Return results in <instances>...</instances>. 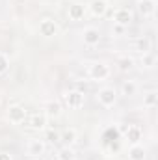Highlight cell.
<instances>
[{"label":"cell","mask_w":158,"mask_h":160,"mask_svg":"<svg viewBox=\"0 0 158 160\" xmlns=\"http://www.w3.org/2000/svg\"><path fill=\"white\" fill-rule=\"evenodd\" d=\"M117 69L119 71H123V73H126V71H132L134 69V65H136V62H134V58L132 56H121L117 58Z\"/></svg>","instance_id":"cell-19"},{"label":"cell","mask_w":158,"mask_h":160,"mask_svg":"<svg viewBox=\"0 0 158 160\" xmlns=\"http://www.w3.org/2000/svg\"><path fill=\"white\" fill-rule=\"evenodd\" d=\"M47 121H48V118L45 116V112L34 114V116L28 118V127H30L32 130H45V128H47Z\"/></svg>","instance_id":"cell-13"},{"label":"cell","mask_w":158,"mask_h":160,"mask_svg":"<svg viewBox=\"0 0 158 160\" xmlns=\"http://www.w3.org/2000/svg\"><path fill=\"white\" fill-rule=\"evenodd\" d=\"M7 69H9V56L0 52V75L7 73Z\"/></svg>","instance_id":"cell-24"},{"label":"cell","mask_w":158,"mask_h":160,"mask_svg":"<svg viewBox=\"0 0 158 160\" xmlns=\"http://www.w3.org/2000/svg\"><path fill=\"white\" fill-rule=\"evenodd\" d=\"M7 121L9 123H13V125H21V123H24L26 119V110H24V106H21V104H9L7 106Z\"/></svg>","instance_id":"cell-3"},{"label":"cell","mask_w":158,"mask_h":160,"mask_svg":"<svg viewBox=\"0 0 158 160\" xmlns=\"http://www.w3.org/2000/svg\"><path fill=\"white\" fill-rule=\"evenodd\" d=\"M75 149L71 145H63L60 151H58V158L60 160H75Z\"/></svg>","instance_id":"cell-21"},{"label":"cell","mask_w":158,"mask_h":160,"mask_svg":"<svg viewBox=\"0 0 158 160\" xmlns=\"http://www.w3.org/2000/svg\"><path fill=\"white\" fill-rule=\"evenodd\" d=\"M141 138H143L141 127H138V125H128V128L125 130V140H126L130 145H134V143H140Z\"/></svg>","instance_id":"cell-10"},{"label":"cell","mask_w":158,"mask_h":160,"mask_svg":"<svg viewBox=\"0 0 158 160\" xmlns=\"http://www.w3.org/2000/svg\"><path fill=\"white\" fill-rule=\"evenodd\" d=\"M147 158V149L141 143H134L128 147V160H145Z\"/></svg>","instance_id":"cell-15"},{"label":"cell","mask_w":158,"mask_h":160,"mask_svg":"<svg viewBox=\"0 0 158 160\" xmlns=\"http://www.w3.org/2000/svg\"><path fill=\"white\" fill-rule=\"evenodd\" d=\"M138 93V82L136 80H125L121 84V95L123 97H134Z\"/></svg>","instance_id":"cell-17"},{"label":"cell","mask_w":158,"mask_h":160,"mask_svg":"<svg viewBox=\"0 0 158 160\" xmlns=\"http://www.w3.org/2000/svg\"><path fill=\"white\" fill-rule=\"evenodd\" d=\"M77 138H78V132H77V128H73V127L63 128V130L60 132V142H62L63 145H71V147H73V143L77 142Z\"/></svg>","instance_id":"cell-14"},{"label":"cell","mask_w":158,"mask_h":160,"mask_svg":"<svg viewBox=\"0 0 158 160\" xmlns=\"http://www.w3.org/2000/svg\"><path fill=\"white\" fill-rule=\"evenodd\" d=\"M125 30H126L125 26H119V24H114V30H112V32H114L116 36H121V34H123Z\"/></svg>","instance_id":"cell-26"},{"label":"cell","mask_w":158,"mask_h":160,"mask_svg":"<svg viewBox=\"0 0 158 160\" xmlns=\"http://www.w3.org/2000/svg\"><path fill=\"white\" fill-rule=\"evenodd\" d=\"M134 48L140 52V54H145V52H151L153 50V41L149 39V38H138L136 43H134Z\"/></svg>","instance_id":"cell-18"},{"label":"cell","mask_w":158,"mask_h":160,"mask_svg":"<svg viewBox=\"0 0 158 160\" xmlns=\"http://www.w3.org/2000/svg\"><path fill=\"white\" fill-rule=\"evenodd\" d=\"M82 41L87 47H95V45L101 43V32L97 28H93V26H87V28L82 30Z\"/></svg>","instance_id":"cell-8"},{"label":"cell","mask_w":158,"mask_h":160,"mask_svg":"<svg viewBox=\"0 0 158 160\" xmlns=\"http://www.w3.org/2000/svg\"><path fill=\"white\" fill-rule=\"evenodd\" d=\"M117 97H119L117 89L112 88V86H104V88H101V89L97 91V101H99V104L104 106V108H112V106H116Z\"/></svg>","instance_id":"cell-1"},{"label":"cell","mask_w":158,"mask_h":160,"mask_svg":"<svg viewBox=\"0 0 158 160\" xmlns=\"http://www.w3.org/2000/svg\"><path fill=\"white\" fill-rule=\"evenodd\" d=\"M0 160H13V158H11V155H9V153L2 151V153H0Z\"/></svg>","instance_id":"cell-27"},{"label":"cell","mask_w":158,"mask_h":160,"mask_svg":"<svg viewBox=\"0 0 158 160\" xmlns=\"http://www.w3.org/2000/svg\"><path fill=\"white\" fill-rule=\"evenodd\" d=\"M56 160H60V158H56Z\"/></svg>","instance_id":"cell-29"},{"label":"cell","mask_w":158,"mask_h":160,"mask_svg":"<svg viewBox=\"0 0 158 160\" xmlns=\"http://www.w3.org/2000/svg\"><path fill=\"white\" fill-rule=\"evenodd\" d=\"M39 34L43 38H56L60 34V26H58V22L54 19L47 17V19L39 21Z\"/></svg>","instance_id":"cell-4"},{"label":"cell","mask_w":158,"mask_h":160,"mask_svg":"<svg viewBox=\"0 0 158 160\" xmlns=\"http://www.w3.org/2000/svg\"><path fill=\"white\" fill-rule=\"evenodd\" d=\"M156 104H158V91H155V89L147 91L143 95V106L145 108H155Z\"/></svg>","instance_id":"cell-20"},{"label":"cell","mask_w":158,"mask_h":160,"mask_svg":"<svg viewBox=\"0 0 158 160\" xmlns=\"http://www.w3.org/2000/svg\"><path fill=\"white\" fill-rule=\"evenodd\" d=\"M155 62H156V58H155L153 50H151V52L141 54V58H140V63H141V67H145V69H151V67L155 65Z\"/></svg>","instance_id":"cell-22"},{"label":"cell","mask_w":158,"mask_h":160,"mask_svg":"<svg viewBox=\"0 0 158 160\" xmlns=\"http://www.w3.org/2000/svg\"><path fill=\"white\" fill-rule=\"evenodd\" d=\"M63 101H65V104H67L71 110H78V108L84 106V93H80L77 89L65 91V93H63Z\"/></svg>","instance_id":"cell-5"},{"label":"cell","mask_w":158,"mask_h":160,"mask_svg":"<svg viewBox=\"0 0 158 160\" xmlns=\"http://www.w3.org/2000/svg\"><path fill=\"white\" fill-rule=\"evenodd\" d=\"M45 151H47V143H45V140H39V138H32L26 145L28 157H41V155H45Z\"/></svg>","instance_id":"cell-7"},{"label":"cell","mask_w":158,"mask_h":160,"mask_svg":"<svg viewBox=\"0 0 158 160\" xmlns=\"http://www.w3.org/2000/svg\"><path fill=\"white\" fill-rule=\"evenodd\" d=\"M136 8L141 17H153L156 11V0H138Z\"/></svg>","instance_id":"cell-11"},{"label":"cell","mask_w":158,"mask_h":160,"mask_svg":"<svg viewBox=\"0 0 158 160\" xmlns=\"http://www.w3.org/2000/svg\"><path fill=\"white\" fill-rule=\"evenodd\" d=\"M45 140L50 143H58L60 142V132L54 128H45Z\"/></svg>","instance_id":"cell-23"},{"label":"cell","mask_w":158,"mask_h":160,"mask_svg":"<svg viewBox=\"0 0 158 160\" xmlns=\"http://www.w3.org/2000/svg\"><path fill=\"white\" fill-rule=\"evenodd\" d=\"M87 77L91 80H97V82H102L110 77V67L104 63V62H93L87 65Z\"/></svg>","instance_id":"cell-2"},{"label":"cell","mask_w":158,"mask_h":160,"mask_svg":"<svg viewBox=\"0 0 158 160\" xmlns=\"http://www.w3.org/2000/svg\"><path fill=\"white\" fill-rule=\"evenodd\" d=\"M86 8L89 9V13L93 17H104L110 6H108V0H91Z\"/></svg>","instance_id":"cell-9"},{"label":"cell","mask_w":158,"mask_h":160,"mask_svg":"<svg viewBox=\"0 0 158 160\" xmlns=\"http://www.w3.org/2000/svg\"><path fill=\"white\" fill-rule=\"evenodd\" d=\"M132 21H134L132 9H128V8H119V9H116V13H114V22H116V24L128 28V24H130Z\"/></svg>","instance_id":"cell-6"},{"label":"cell","mask_w":158,"mask_h":160,"mask_svg":"<svg viewBox=\"0 0 158 160\" xmlns=\"http://www.w3.org/2000/svg\"><path fill=\"white\" fill-rule=\"evenodd\" d=\"M67 17L71 19V21H82L84 17H86V6L82 4V2H75V4H71L69 6V9H67Z\"/></svg>","instance_id":"cell-12"},{"label":"cell","mask_w":158,"mask_h":160,"mask_svg":"<svg viewBox=\"0 0 158 160\" xmlns=\"http://www.w3.org/2000/svg\"><path fill=\"white\" fill-rule=\"evenodd\" d=\"M45 116L52 118V119L60 118L62 116V104H60V101H48V102H45Z\"/></svg>","instance_id":"cell-16"},{"label":"cell","mask_w":158,"mask_h":160,"mask_svg":"<svg viewBox=\"0 0 158 160\" xmlns=\"http://www.w3.org/2000/svg\"><path fill=\"white\" fill-rule=\"evenodd\" d=\"M0 106H2V97H0Z\"/></svg>","instance_id":"cell-28"},{"label":"cell","mask_w":158,"mask_h":160,"mask_svg":"<svg viewBox=\"0 0 158 160\" xmlns=\"http://www.w3.org/2000/svg\"><path fill=\"white\" fill-rule=\"evenodd\" d=\"M75 86H77V91H80V93H84V91L87 89V84H86V82H77Z\"/></svg>","instance_id":"cell-25"}]
</instances>
